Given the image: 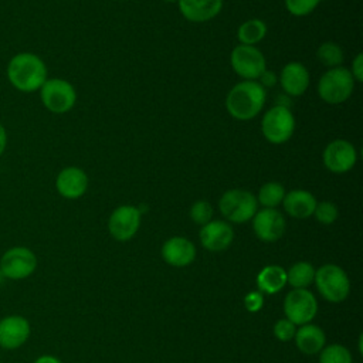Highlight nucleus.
Wrapping results in <instances>:
<instances>
[{
  "label": "nucleus",
  "mask_w": 363,
  "mask_h": 363,
  "mask_svg": "<svg viewBox=\"0 0 363 363\" xmlns=\"http://www.w3.org/2000/svg\"><path fill=\"white\" fill-rule=\"evenodd\" d=\"M9 82L21 92H35L47 81L45 62L33 52H18L7 64Z\"/></svg>",
  "instance_id": "obj_1"
},
{
  "label": "nucleus",
  "mask_w": 363,
  "mask_h": 363,
  "mask_svg": "<svg viewBox=\"0 0 363 363\" xmlns=\"http://www.w3.org/2000/svg\"><path fill=\"white\" fill-rule=\"evenodd\" d=\"M267 91L257 81L235 84L225 98L227 112L237 121L254 119L264 108Z\"/></svg>",
  "instance_id": "obj_2"
},
{
  "label": "nucleus",
  "mask_w": 363,
  "mask_h": 363,
  "mask_svg": "<svg viewBox=\"0 0 363 363\" xmlns=\"http://www.w3.org/2000/svg\"><path fill=\"white\" fill-rule=\"evenodd\" d=\"M354 79L345 67L329 68L318 82V94L322 101L336 105L349 99L354 89Z\"/></svg>",
  "instance_id": "obj_3"
},
{
  "label": "nucleus",
  "mask_w": 363,
  "mask_h": 363,
  "mask_svg": "<svg viewBox=\"0 0 363 363\" xmlns=\"http://www.w3.org/2000/svg\"><path fill=\"white\" fill-rule=\"evenodd\" d=\"M218 208L228 221L242 224L254 217L258 203L252 193L242 189H230L220 197Z\"/></svg>",
  "instance_id": "obj_4"
},
{
  "label": "nucleus",
  "mask_w": 363,
  "mask_h": 363,
  "mask_svg": "<svg viewBox=\"0 0 363 363\" xmlns=\"http://www.w3.org/2000/svg\"><path fill=\"white\" fill-rule=\"evenodd\" d=\"M261 132L272 145L288 142L295 132V116L289 108L274 105L261 119Z\"/></svg>",
  "instance_id": "obj_5"
},
{
  "label": "nucleus",
  "mask_w": 363,
  "mask_h": 363,
  "mask_svg": "<svg viewBox=\"0 0 363 363\" xmlns=\"http://www.w3.org/2000/svg\"><path fill=\"white\" fill-rule=\"evenodd\" d=\"M38 91L43 105L52 113H67L77 102L74 85L62 78H47Z\"/></svg>",
  "instance_id": "obj_6"
},
{
  "label": "nucleus",
  "mask_w": 363,
  "mask_h": 363,
  "mask_svg": "<svg viewBox=\"0 0 363 363\" xmlns=\"http://www.w3.org/2000/svg\"><path fill=\"white\" fill-rule=\"evenodd\" d=\"M313 282L319 294L329 302H342L350 292V282L346 272L335 264L322 265L315 271Z\"/></svg>",
  "instance_id": "obj_7"
},
{
  "label": "nucleus",
  "mask_w": 363,
  "mask_h": 363,
  "mask_svg": "<svg viewBox=\"0 0 363 363\" xmlns=\"http://www.w3.org/2000/svg\"><path fill=\"white\" fill-rule=\"evenodd\" d=\"M230 62L234 72L244 81H257L267 69L265 57L255 45L238 44L231 51Z\"/></svg>",
  "instance_id": "obj_8"
},
{
  "label": "nucleus",
  "mask_w": 363,
  "mask_h": 363,
  "mask_svg": "<svg viewBox=\"0 0 363 363\" xmlns=\"http://www.w3.org/2000/svg\"><path fill=\"white\" fill-rule=\"evenodd\" d=\"M35 268L37 257L28 247H11L0 258V272L13 281L28 278Z\"/></svg>",
  "instance_id": "obj_9"
},
{
  "label": "nucleus",
  "mask_w": 363,
  "mask_h": 363,
  "mask_svg": "<svg viewBox=\"0 0 363 363\" xmlns=\"http://www.w3.org/2000/svg\"><path fill=\"white\" fill-rule=\"evenodd\" d=\"M284 312L294 325H306L316 316V298L306 288L292 289L284 299Z\"/></svg>",
  "instance_id": "obj_10"
},
{
  "label": "nucleus",
  "mask_w": 363,
  "mask_h": 363,
  "mask_svg": "<svg viewBox=\"0 0 363 363\" xmlns=\"http://www.w3.org/2000/svg\"><path fill=\"white\" fill-rule=\"evenodd\" d=\"M142 213L136 206L123 204L116 207L108 220L109 234L118 241L130 240L139 230Z\"/></svg>",
  "instance_id": "obj_11"
},
{
  "label": "nucleus",
  "mask_w": 363,
  "mask_h": 363,
  "mask_svg": "<svg viewBox=\"0 0 363 363\" xmlns=\"http://www.w3.org/2000/svg\"><path fill=\"white\" fill-rule=\"evenodd\" d=\"M322 160L329 172L346 173L356 164L357 152L349 140L335 139L326 145Z\"/></svg>",
  "instance_id": "obj_12"
},
{
  "label": "nucleus",
  "mask_w": 363,
  "mask_h": 363,
  "mask_svg": "<svg viewBox=\"0 0 363 363\" xmlns=\"http://www.w3.org/2000/svg\"><path fill=\"white\" fill-rule=\"evenodd\" d=\"M251 220L252 230L261 241H278L285 233V218L277 208L257 210Z\"/></svg>",
  "instance_id": "obj_13"
},
{
  "label": "nucleus",
  "mask_w": 363,
  "mask_h": 363,
  "mask_svg": "<svg viewBox=\"0 0 363 363\" xmlns=\"http://www.w3.org/2000/svg\"><path fill=\"white\" fill-rule=\"evenodd\" d=\"M31 333L30 322L21 315H9L0 319V347L13 350L23 346Z\"/></svg>",
  "instance_id": "obj_14"
},
{
  "label": "nucleus",
  "mask_w": 363,
  "mask_h": 363,
  "mask_svg": "<svg viewBox=\"0 0 363 363\" xmlns=\"http://www.w3.org/2000/svg\"><path fill=\"white\" fill-rule=\"evenodd\" d=\"M88 183V176L81 167L67 166L57 174L55 189L61 197L75 200L85 194Z\"/></svg>",
  "instance_id": "obj_15"
},
{
  "label": "nucleus",
  "mask_w": 363,
  "mask_h": 363,
  "mask_svg": "<svg viewBox=\"0 0 363 363\" xmlns=\"http://www.w3.org/2000/svg\"><path fill=\"white\" fill-rule=\"evenodd\" d=\"M199 237L201 245L206 250L211 252H218L230 247L234 240V231L228 223L223 220H211L207 224L201 225Z\"/></svg>",
  "instance_id": "obj_16"
},
{
  "label": "nucleus",
  "mask_w": 363,
  "mask_h": 363,
  "mask_svg": "<svg viewBox=\"0 0 363 363\" xmlns=\"http://www.w3.org/2000/svg\"><path fill=\"white\" fill-rule=\"evenodd\" d=\"M278 82L288 96H301L309 86V72L302 62L291 61L282 67Z\"/></svg>",
  "instance_id": "obj_17"
},
{
  "label": "nucleus",
  "mask_w": 363,
  "mask_h": 363,
  "mask_svg": "<svg viewBox=\"0 0 363 363\" xmlns=\"http://www.w3.org/2000/svg\"><path fill=\"white\" fill-rule=\"evenodd\" d=\"M179 11L191 23H206L218 16L223 0H179Z\"/></svg>",
  "instance_id": "obj_18"
},
{
  "label": "nucleus",
  "mask_w": 363,
  "mask_h": 363,
  "mask_svg": "<svg viewBox=\"0 0 363 363\" xmlns=\"http://www.w3.org/2000/svg\"><path fill=\"white\" fill-rule=\"evenodd\" d=\"M162 257L172 267H186L194 261L196 247L184 237H172L163 244Z\"/></svg>",
  "instance_id": "obj_19"
},
{
  "label": "nucleus",
  "mask_w": 363,
  "mask_h": 363,
  "mask_svg": "<svg viewBox=\"0 0 363 363\" xmlns=\"http://www.w3.org/2000/svg\"><path fill=\"white\" fill-rule=\"evenodd\" d=\"M316 199L312 193L296 189L291 190L289 193H285V197L282 200L284 210L294 218H308L313 214L316 207Z\"/></svg>",
  "instance_id": "obj_20"
},
{
  "label": "nucleus",
  "mask_w": 363,
  "mask_h": 363,
  "mask_svg": "<svg viewBox=\"0 0 363 363\" xmlns=\"http://www.w3.org/2000/svg\"><path fill=\"white\" fill-rule=\"evenodd\" d=\"M295 343L305 354H316L325 346V333L316 325H302L295 332Z\"/></svg>",
  "instance_id": "obj_21"
},
{
  "label": "nucleus",
  "mask_w": 363,
  "mask_h": 363,
  "mask_svg": "<svg viewBox=\"0 0 363 363\" xmlns=\"http://www.w3.org/2000/svg\"><path fill=\"white\" fill-rule=\"evenodd\" d=\"M286 284V271L279 265H268L261 269L257 277V285L259 292L277 294Z\"/></svg>",
  "instance_id": "obj_22"
},
{
  "label": "nucleus",
  "mask_w": 363,
  "mask_h": 363,
  "mask_svg": "<svg viewBox=\"0 0 363 363\" xmlns=\"http://www.w3.org/2000/svg\"><path fill=\"white\" fill-rule=\"evenodd\" d=\"M267 35V24L259 18H250L244 21L237 30V38L240 44L255 45L261 43Z\"/></svg>",
  "instance_id": "obj_23"
},
{
  "label": "nucleus",
  "mask_w": 363,
  "mask_h": 363,
  "mask_svg": "<svg viewBox=\"0 0 363 363\" xmlns=\"http://www.w3.org/2000/svg\"><path fill=\"white\" fill-rule=\"evenodd\" d=\"M315 279V268L305 261L294 264L286 272V282L294 289L308 288Z\"/></svg>",
  "instance_id": "obj_24"
},
{
  "label": "nucleus",
  "mask_w": 363,
  "mask_h": 363,
  "mask_svg": "<svg viewBox=\"0 0 363 363\" xmlns=\"http://www.w3.org/2000/svg\"><path fill=\"white\" fill-rule=\"evenodd\" d=\"M285 197V187L278 182H268L262 184L258 190L257 203L261 204L264 208H275L278 204L282 203Z\"/></svg>",
  "instance_id": "obj_25"
},
{
  "label": "nucleus",
  "mask_w": 363,
  "mask_h": 363,
  "mask_svg": "<svg viewBox=\"0 0 363 363\" xmlns=\"http://www.w3.org/2000/svg\"><path fill=\"white\" fill-rule=\"evenodd\" d=\"M318 60L328 68L340 67L343 62V51L339 44L333 41H325L318 47Z\"/></svg>",
  "instance_id": "obj_26"
},
{
  "label": "nucleus",
  "mask_w": 363,
  "mask_h": 363,
  "mask_svg": "<svg viewBox=\"0 0 363 363\" xmlns=\"http://www.w3.org/2000/svg\"><path fill=\"white\" fill-rule=\"evenodd\" d=\"M319 363H352V354L342 345H329L320 350Z\"/></svg>",
  "instance_id": "obj_27"
},
{
  "label": "nucleus",
  "mask_w": 363,
  "mask_h": 363,
  "mask_svg": "<svg viewBox=\"0 0 363 363\" xmlns=\"http://www.w3.org/2000/svg\"><path fill=\"white\" fill-rule=\"evenodd\" d=\"M312 216H315L316 221H319L320 224L329 225L336 221L339 216V210L336 204L332 201H320V203H316V207Z\"/></svg>",
  "instance_id": "obj_28"
},
{
  "label": "nucleus",
  "mask_w": 363,
  "mask_h": 363,
  "mask_svg": "<svg viewBox=\"0 0 363 363\" xmlns=\"http://www.w3.org/2000/svg\"><path fill=\"white\" fill-rule=\"evenodd\" d=\"M190 218L200 225L207 224L213 218V206L206 200H197L190 207Z\"/></svg>",
  "instance_id": "obj_29"
},
{
  "label": "nucleus",
  "mask_w": 363,
  "mask_h": 363,
  "mask_svg": "<svg viewBox=\"0 0 363 363\" xmlns=\"http://www.w3.org/2000/svg\"><path fill=\"white\" fill-rule=\"evenodd\" d=\"M322 0H285V7L288 13L295 17H303L311 14Z\"/></svg>",
  "instance_id": "obj_30"
},
{
  "label": "nucleus",
  "mask_w": 363,
  "mask_h": 363,
  "mask_svg": "<svg viewBox=\"0 0 363 363\" xmlns=\"http://www.w3.org/2000/svg\"><path fill=\"white\" fill-rule=\"evenodd\" d=\"M296 332V325H294L289 319H279L274 325V335L281 342H289L294 339Z\"/></svg>",
  "instance_id": "obj_31"
},
{
  "label": "nucleus",
  "mask_w": 363,
  "mask_h": 363,
  "mask_svg": "<svg viewBox=\"0 0 363 363\" xmlns=\"http://www.w3.org/2000/svg\"><path fill=\"white\" fill-rule=\"evenodd\" d=\"M262 303H264L262 292H250L244 298V305L250 312L259 311L262 308Z\"/></svg>",
  "instance_id": "obj_32"
},
{
  "label": "nucleus",
  "mask_w": 363,
  "mask_h": 363,
  "mask_svg": "<svg viewBox=\"0 0 363 363\" xmlns=\"http://www.w3.org/2000/svg\"><path fill=\"white\" fill-rule=\"evenodd\" d=\"M257 82L267 91V88H272L277 85L278 82V75L274 72V71H269V69H265L259 78L257 79Z\"/></svg>",
  "instance_id": "obj_33"
},
{
  "label": "nucleus",
  "mask_w": 363,
  "mask_h": 363,
  "mask_svg": "<svg viewBox=\"0 0 363 363\" xmlns=\"http://www.w3.org/2000/svg\"><path fill=\"white\" fill-rule=\"evenodd\" d=\"M349 71L354 81H357V82L363 81V54L362 52H359L354 57V60L352 62V69H349Z\"/></svg>",
  "instance_id": "obj_34"
},
{
  "label": "nucleus",
  "mask_w": 363,
  "mask_h": 363,
  "mask_svg": "<svg viewBox=\"0 0 363 363\" xmlns=\"http://www.w3.org/2000/svg\"><path fill=\"white\" fill-rule=\"evenodd\" d=\"M6 147H7V132L3 123L0 122V156L4 153Z\"/></svg>",
  "instance_id": "obj_35"
},
{
  "label": "nucleus",
  "mask_w": 363,
  "mask_h": 363,
  "mask_svg": "<svg viewBox=\"0 0 363 363\" xmlns=\"http://www.w3.org/2000/svg\"><path fill=\"white\" fill-rule=\"evenodd\" d=\"M291 96H288L286 94H279L278 98H277V106H284V108H289L291 109Z\"/></svg>",
  "instance_id": "obj_36"
},
{
  "label": "nucleus",
  "mask_w": 363,
  "mask_h": 363,
  "mask_svg": "<svg viewBox=\"0 0 363 363\" xmlns=\"http://www.w3.org/2000/svg\"><path fill=\"white\" fill-rule=\"evenodd\" d=\"M33 363H62L58 357L51 356V354H43L40 357H37Z\"/></svg>",
  "instance_id": "obj_37"
},
{
  "label": "nucleus",
  "mask_w": 363,
  "mask_h": 363,
  "mask_svg": "<svg viewBox=\"0 0 363 363\" xmlns=\"http://www.w3.org/2000/svg\"><path fill=\"white\" fill-rule=\"evenodd\" d=\"M162 1H164V3H177L179 0H162Z\"/></svg>",
  "instance_id": "obj_38"
}]
</instances>
